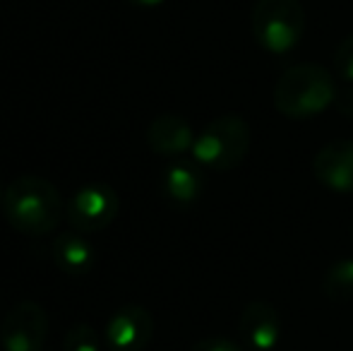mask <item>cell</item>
I'll use <instances>...</instances> for the list:
<instances>
[{"instance_id": "obj_1", "label": "cell", "mask_w": 353, "mask_h": 351, "mask_svg": "<svg viewBox=\"0 0 353 351\" xmlns=\"http://www.w3.org/2000/svg\"><path fill=\"white\" fill-rule=\"evenodd\" d=\"M3 214L24 236H48L63 219L61 190L41 176H19L5 188Z\"/></svg>"}, {"instance_id": "obj_2", "label": "cell", "mask_w": 353, "mask_h": 351, "mask_svg": "<svg viewBox=\"0 0 353 351\" xmlns=\"http://www.w3.org/2000/svg\"><path fill=\"white\" fill-rule=\"evenodd\" d=\"M336 99L334 77L320 63H301L288 68L274 87V106L286 118H312Z\"/></svg>"}, {"instance_id": "obj_3", "label": "cell", "mask_w": 353, "mask_h": 351, "mask_svg": "<svg viewBox=\"0 0 353 351\" xmlns=\"http://www.w3.org/2000/svg\"><path fill=\"white\" fill-rule=\"evenodd\" d=\"M252 145V130L245 118L236 113L214 118L195 137L192 157L200 166L214 171H231L245 161Z\"/></svg>"}, {"instance_id": "obj_4", "label": "cell", "mask_w": 353, "mask_h": 351, "mask_svg": "<svg viewBox=\"0 0 353 351\" xmlns=\"http://www.w3.org/2000/svg\"><path fill=\"white\" fill-rule=\"evenodd\" d=\"M252 37L267 53L283 56L293 51L305 32V10L301 0H257L250 17Z\"/></svg>"}, {"instance_id": "obj_5", "label": "cell", "mask_w": 353, "mask_h": 351, "mask_svg": "<svg viewBox=\"0 0 353 351\" xmlns=\"http://www.w3.org/2000/svg\"><path fill=\"white\" fill-rule=\"evenodd\" d=\"M121 197L106 183H87L68 202V221L79 234H99L116 221Z\"/></svg>"}, {"instance_id": "obj_6", "label": "cell", "mask_w": 353, "mask_h": 351, "mask_svg": "<svg viewBox=\"0 0 353 351\" xmlns=\"http://www.w3.org/2000/svg\"><path fill=\"white\" fill-rule=\"evenodd\" d=\"M51 320L41 303L27 299L8 310L0 323L3 351H43Z\"/></svg>"}, {"instance_id": "obj_7", "label": "cell", "mask_w": 353, "mask_h": 351, "mask_svg": "<svg viewBox=\"0 0 353 351\" xmlns=\"http://www.w3.org/2000/svg\"><path fill=\"white\" fill-rule=\"evenodd\" d=\"M154 337V318L137 303L123 305L106 325V344L111 351H144Z\"/></svg>"}, {"instance_id": "obj_8", "label": "cell", "mask_w": 353, "mask_h": 351, "mask_svg": "<svg viewBox=\"0 0 353 351\" xmlns=\"http://www.w3.org/2000/svg\"><path fill=\"white\" fill-rule=\"evenodd\" d=\"M238 332L250 351H272L279 342L281 320L279 313L267 301H250L243 308L241 320H238Z\"/></svg>"}, {"instance_id": "obj_9", "label": "cell", "mask_w": 353, "mask_h": 351, "mask_svg": "<svg viewBox=\"0 0 353 351\" xmlns=\"http://www.w3.org/2000/svg\"><path fill=\"white\" fill-rule=\"evenodd\" d=\"M312 174L325 188L353 192V140H334L315 154Z\"/></svg>"}, {"instance_id": "obj_10", "label": "cell", "mask_w": 353, "mask_h": 351, "mask_svg": "<svg viewBox=\"0 0 353 351\" xmlns=\"http://www.w3.org/2000/svg\"><path fill=\"white\" fill-rule=\"evenodd\" d=\"M147 145L154 154L161 157H178L183 152L192 150L195 145V132L190 123L173 113H161L147 128Z\"/></svg>"}, {"instance_id": "obj_11", "label": "cell", "mask_w": 353, "mask_h": 351, "mask_svg": "<svg viewBox=\"0 0 353 351\" xmlns=\"http://www.w3.org/2000/svg\"><path fill=\"white\" fill-rule=\"evenodd\" d=\"M94 258H97V250H94V245L79 231L72 229L53 239V260H56V265L65 274L70 277L87 274L94 267Z\"/></svg>"}, {"instance_id": "obj_12", "label": "cell", "mask_w": 353, "mask_h": 351, "mask_svg": "<svg viewBox=\"0 0 353 351\" xmlns=\"http://www.w3.org/2000/svg\"><path fill=\"white\" fill-rule=\"evenodd\" d=\"M202 188H205V178L197 164L190 161H173L166 171H163V192L171 202L185 207L200 200Z\"/></svg>"}, {"instance_id": "obj_13", "label": "cell", "mask_w": 353, "mask_h": 351, "mask_svg": "<svg viewBox=\"0 0 353 351\" xmlns=\"http://www.w3.org/2000/svg\"><path fill=\"white\" fill-rule=\"evenodd\" d=\"M322 291L332 301H351L353 299V258H339L327 270L322 279Z\"/></svg>"}, {"instance_id": "obj_14", "label": "cell", "mask_w": 353, "mask_h": 351, "mask_svg": "<svg viewBox=\"0 0 353 351\" xmlns=\"http://www.w3.org/2000/svg\"><path fill=\"white\" fill-rule=\"evenodd\" d=\"M63 351H101L97 330L87 323L74 325L63 339Z\"/></svg>"}, {"instance_id": "obj_15", "label": "cell", "mask_w": 353, "mask_h": 351, "mask_svg": "<svg viewBox=\"0 0 353 351\" xmlns=\"http://www.w3.org/2000/svg\"><path fill=\"white\" fill-rule=\"evenodd\" d=\"M334 72L353 85V34L344 39L334 51Z\"/></svg>"}, {"instance_id": "obj_16", "label": "cell", "mask_w": 353, "mask_h": 351, "mask_svg": "<svg viewBox=\"0 0 353 351\" xmlns=\"http://www.w3.org/2000/svg\"><path fill=\"white\" fill-rule=\"evenodd\" d=\"M188 351H245V349L226 337H205L197 344H192Z\"/></svg>"}, {"instance_id": "obj_17", "label": "cell", "mask_w": 353, "mask_h": 351, "mask_svg": "<svg viewBox=\"0 0 353 351\" xmlns=\"http://www.w3.org/2000/svg\"><path fill=\"white\" fill-rule=\"evenodd\" d=\"M334 103H336V108L344 113V116H353V85L346 87L341 94H336Z\"/></svg>"}, {"instance_id": "obj_18", "label": "cell", "mask_w": 353, "mask_h": 351, "mask_svg": "<svg viewBox=\"0 0 353 351\" xmlns=\"http://www.w3.org/2000/svg\"><path fill=\"white\" fill-rule=\"evenodd\" d=\"M128 3L140 5V8H157V5H161L163 0H128Z\"/></svg>"}, {"instance_id": "obj_19", "label": "cell", "mask_w": 353, "mask_h": 351, "mask_svg": "<svg viewBox=\"0 0 353 351\" xmlns=\"http://www.w3.org/2000/svg\"><path fill=\"white\" fill-rule=\"evenodd\" d=\"M3 195H5V190H0V207H3Z\"/></svg>"}]
</instances>
